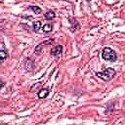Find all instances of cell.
Here are the masks:
<instances>
[{"mask_svg": "<svg viewBox=\"0 0 125 125\" xmlns=\"http://www.w3.org/2000/svg\"><path fill=\"white\" fill-rule=\"evenodd\" d=\"M42 29H43V31L44 32H51L52 31V29H53V25H52V23H46L45 25H43L42 26Z\"/></svg>", "mask_w": 125, "mask_h": 125, "instance_id": "cell-9", "label": "cell"}, {"mask_svg": "<svg viewBox=\"0 0 125 125\" xmlns=\"http://www.w3.org/2000/svg\"><path fill=\"white\" fill-rule=\"evenodd\" d=\"M40 86H41V83H40V82H39V83H36V84H34V85H33V87L30 89V91L34 92V91H35V90H36L38 87H40Z\"/></svg>", "mask_w": 125, "mask_h": 125, "instance_id": "cell-13", "label": "cell"}, {"mask_svg": "<svg viewBox=\"0 0 125 125\" xmlns=\"http://www.w3.org/2000/svg\"><path fill=\"white\" fill-rule=\"evenodd\" d=\"M62 53V45H56L51 49V55L54 57L60 56Z\"/></svg>", "mask_w": 125, "mask_h": 125, "instance_id": "cell-4", "label": "cell"}, {"mask_svg": "<svg viewBox=\"0 0 125 125\" xmlns=\"http://www.w3.org/2000/svg\"><path fill=\"white\" fill-rule=\"evenodd\" d=\"M29 9H30V10H32L35 14H40V13L42 12L41 8H39L38 6H30V7H29Z\"/></svg>", "mask_w": 125, "mask_h": 125, "instance_id": "cell-10", "label": "cell"}, {"mask_svg": "<svg viewBox=\"0 0 125 125\" xmlns=\"http://www.w3.org/2000/svg\"><path fill=\"white\" fill-rule=\"evenodd\" d=\"M2 62H3V60H1V59H0V63H1Z\"/></svg>", "mask_w": 125, "mask_h": 125, "instance_id": "cell-15", "label": "cell"}, {"mask_svg": "<svg viewBox=\"0 0 125 125\" xmlns=\"http://www.w3.org/2000/svg\"><path fill=\"white\" fill-rule=\"evenodd\" d=\"M102 57H103L104 60L109 61V62H115L117 60V55H116L115 51H113L109 47H104V50L102 52Z\"/></svg>", "mask_w": 125, "mask_h": 125, "instance_id": "cell-2", "label": "cell"}, {"mask_svg": "<svg viewBox=\"0 0 125 125\" xmlns=\"http://www.w3.org/2000/svg\"><path fill=\"white\" fill-rule=\"evenodd\" d=\"M49 94V89H46V88H43L41 89L40 91H38V98L39 99H45Z\"/></svg>", "mask_w": 125, "mask_h": 125, "instance_id": "cell-6", "label": "cell"}, {"mask_svg": "<svg viewBox=\"0 0 125 125\" xmlns=\"http://www.w3.org/2000/svg\"><path fill=\"white\" fill-rule=\"evenodd\" d=\"M3 86H4V82H3V81H0V89H1Z\"/></svg>", "mask_w": 125, "mask_h": 125, "instance_id": "cell-14", "label": "cell"}, {"mask_svg": "<svg viewBox=\"0 0 125 125\" xmlns=\"http://www.w3.org/2000/svg\"><path fill=\"white\" fill-rule=\"evenodd\" d=\"M42 46H43L42 43L39 44V45H37V46L35 47V49H34V53H35V54H40L41 51H42Z\"/></svg>", "mask_w": 125, "mask_h": 125, "instance_id": "cell-11", "label": "cell"}, {"mask_svg": "<svg viewBox=\"0 0 125 125\" xmlns=\"http://www.w3.org/2000/svg\"><path fill=\"white\" fill-rule=\"evenodd\" d=\"M32 26H33V30L35 32H38L41 29V27H42V23H41V21H34L33 22V25Z\"/></svg>", "mask_w": 125, "mask_h": 125, "instance_id": "cell-8", "label": "cell"}, {"mask_svg": "<svg viewBox=\"0 0 125 125\" xmlns=\"http://www.w3.org/2000/svg\"><path fill=\"white\" fill-rule=\"evenodd\" d=\"M23 67L26 71H32L34 68H35V63H34V61L29 59V58H25L24 61H23Z\"/></svg>", "mask_w": 125, "mask_h": 125, "instance_id": "cell-3", "label": "cell"}, {"mask_svg": "<svg viewBox=\"0 0 125 125\" xmlns=\"http://www.w3.org/2000/svg\"><path fill=\"white\" fill-rule=\"evenodd\" d=\"M55 17H56V14H55L53 11H48V12H46V13L44 14V18H45L47 21H52V20L55 19Z\"/></svg>", "mask_w": 125, "mask_h": 125, "instance_id": "cell-7", "label": "cell"}, {"mask_svg": "<svg viewBox=\"0 0 125 125\" xmlns=\"http://www.w3.org/2000/svg\"><path fill=\"white\" fill-rule=\"evenodd\" d=\"M0 4H1V1H0Z\"/></svg>", "mask_w": 125, "mask_h": 125, "instance_id": "cell-17", "label": "cell"}, {"mask_svg": "<svg viewBox=\"0 0 125 125\" xmlns=\"http://www.w3.org/2000/svg\"><path fill=\"white\" fill-rule=\"evenodd\" d=\"M115 73H116V71L113 68L107 67V68H105L104 70H103L101 72H96V75L104 81H109L114 77Z\"/></svg>", "mask_w": 125, "mask_h": 125, "instance_id": "cell-1", "label": "cell"}, {"mask_svg": "<svg viewBox=\"0 0 125 125\" xmlns=\"http://www.w3.org/2000/svg\"><path fill=\"white\" fill-rule=\"evenodd\" d=\"M69 22H70V29L72 32H75L76 30H78L80 28V25H79V22L76 21L74 19H69Z\"/></svg>", "mask_w": 125, "mask_h": 125, "instance_id": "cell-5", "label": "cell"}, {"mask_svg": "<svg viewBox=\"0 0 125 125\" xmlns=\"http://www.w3.org/2000/svg\"><path fill=\"white\" fill-rule=\"evenodd\" d=\"M7 57H8L7 52H6V51H4V50H0V59L4 61V60H5Z\"/></svg>", "mask_w": 125, "mask_h": 125, "instance_id": "cell-12", "label": "cell"}, {"mask_svg": "<svg viewBox=\"0 0 125 125\" xmlns=\"http://www.w3.org/2000/svg\"><path fill=\"white\" fill-rule=\"evenodd\" d=\"M86 1H87V2H90V1H91V0H86Z\"/></svg>", "mask_w": 125, "mask_h": 125, "instance_id": "cell-16", "label": "cell"}]
</instances>
